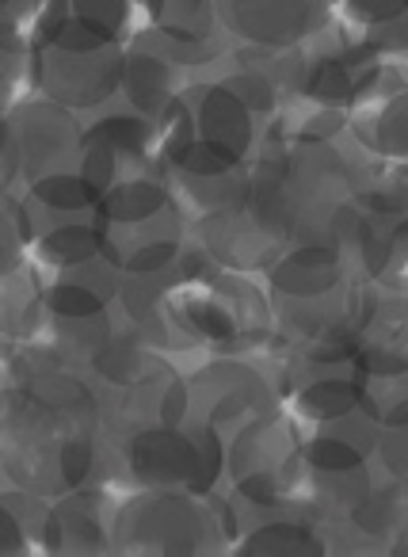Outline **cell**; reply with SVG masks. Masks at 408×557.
I'll return each mask as SVG.
<instances>
[{
  "label": "cell",
  "mask_w": 408,
  "mask_h": 557,
  "mask_svg": "<svg viewBox=\"0 0 408 557\" xmlns=\"http://www.w3.org/2000/svg\"><path fill=\"white\" fill-rule=\"evenodd\" d=\"M248 210L283 248L336 245L355 207L351 157L336 141H275L263 134L248 161Z\"/></svg>",
  "instance_id": "6da1fadb"
},
{
  "label": "cell",
  "mask_w": 408,
  "mask_h": 557,
  "mask_svg": "<svg viewBox=\"0 0 408 557\" xmlns=\"http://www.w3.org/2000/svg\"><path fill=\"white\" fill-rule=\"evenodd\" d=\"M100 435L39 409L20 386L0 389V473L39 500H62L92 485Z\"/></svg>",
  "instance_id": "7a4b0ae2"
},
{
  "label": "cell",
  "mask_w": 408,
  "mask_h": 557,
  "mask_svg": "<svg viewBox=\"0 0 408 557\" xmlns=\"http://www.w3.org/2000/svg\"><path fill=\"white\" fill-rule=\"evenodd\" d=\"M169 176H218L245 169L260 149V119L218 81H187L157 119Z\"/></svg>",
  "instance_id": "3957f363"
},
{
  "label": "cell",
  "mask_w": 408,
  "mask_h": 557,
  "mask_svg": "<svg viewBox=\"0 0 408 557\" xmlns=\"http://www.w3.org/2000/svg\"><path fill=\"white\" fill-rule=\"evenodd\" d=\"M172 318L191 348H207L218 356H245L275 336L268 290H260L240 271L225 268H210L202 275L180 271L172 287Z\"/></svg>",
  "instance_id": "277c9868"
},
{
  "label": "cell",
  "mask_w": 408,
  "mask_h": 557,
  "mask_svg": "<svg viewBox=\"0 0 408 557\" xmlns=\"http://www.w3.org/2000/svg\"><path fill=\"white\" fill-rule=\"evenodd\" d=\"M355 278L336 245L283 248L268 268V298L275 313V333L290 344L339 336L351 302Z\"/></svg>",
  "instance_id": "5b68a950"
},
{
  "label": "cell",
  "mask_w": 408,
  "mask_h": 557,
  "mask_svg": "<svg viewBox=\"0 0 408 557\" xmlns=\"http://www.w3.org/2000/svg\"><path fill=\"white\" fill-rule=\"evenodd\" d=\"M123 458V473L131 493H176L191 500H207L225 478V435L199 420H184L176 428L131 435L115 443Z\"/></svg>",
  "instance_id": "8992f818"
},
{
  "label": "cell",
  "mask_w": 408,
  "mask_h": 557,
  "mask_svg": "<svg viewBox=\"0 0 408 557\" xmlns=\"http://www.w3.org/2000/svg\"><path fill=\"white\" fill-rule=\"evenodd\" d=\"M126 42L96 35L77 20L32 47V88L70 111H103L119 100Z\"/></svg>",
  "instance_id": "52a82bcc"
},
{
  "label": "cell",
  "mask_w": 408,
  "mask_h": 557,
  "mask_svg": "<svg viewBox=\"0 0 408 557\" xmlns=\"http://www.w3.org/2000/svg\"><path fill=\"white\" fill-rule=\"evenodd\" d=\"M301 466V432L283 409L252 420L225 440L230 493L252 508L290 511V488Z\"/></svg>",
  "instance_id": "ba28073f"
},
{
  "label": "cell",
  "mask_w": 408,
  "mask_h": 557,
  "mask_svg": "<svg viewBox=\"0 0 408 557\" xmlns=\"http://www.w3.org/2000/svg\"><path fill=\"white\" fill-rule=\"evenodd\" d=\"M81 180L92 191L96 207L111 191L138 180H169V164L161 153L157 123L134 115L131 108L115 103L103 108L92 123L85 126L81 141Z\"/></svg>",
  "instance_id": "9c48e42d"
},
{
  "label": "cell",
  "mask_w": 408,
  "mask_h": 557,
  "mask_svg": "<svg viewBox=\"0 0 408 557\" xmlns=\"http://www.w3.org/2000/svg\"><path fill=\"white\" fill-rule=\"evenodd\" d=\"M202 534H207L202 500L138 488L115 504L108 557H199Z\"/></svg>",
  "instance_id": "30bf717a"
},
{
  "label": "cell",
  "mask_w": 408,
  "mask_h": 557,
  "mask_svg": "<svg viewBox=\"0 0 408 557\" xmlns=\"http://www.w3.org/2000/svg\"><path fill=\"white\" fill-rule=\"evenodd\" d=\"M187 397H191V417L187 420L214 428L225 440L252 420L279 412L275 379H268L245 356H214L195 374H187Z\"/></svg>",
  "instance_id": "8fae6325"
},
{
  "label": "cell",
  "mask_w": 408,
  "mask_h": 557,
  "mask_svg": "<svg viewBox=\"0 0 408 557\" xmlns=\"http://www.w3.org/2000/svg\"><path fill=\"white\" fill-rule=\"evenodd\" d=\"M385 62L370 58L362 47H355L344 32L324 27L317 39H309L298 50V73H294L290 96L298 103L332 108L351 115L382 81Z\"/></svg>",
  "instance_id": "7c38bea8"
},
{
  "label": "cell",
  "mask_w": 408,
  "mask_h": 557,
  "mask_svg": "<svg viewBox=\"0 0 408 557\" xmlns=\"http://www.w3.org/2000/svg\"><path fill=\"white\" fill-rule=\"evenodd\" d=\"M12 138L20 157V184L32 187L50 176H73L81 172V141L85 123L77 111L50 103L42 96H24L9 111Z\"/></svg>",
  "instance_id": "4fadbf2b"
},
{
  "label": "cell",
  "mask_w": 408,
  "mask_h": 557,
  "mask_svg": "<svg viewBox=\"0 0 408 557\" xmlns=\"http://www.w3.org/2000/svg\"><path fill=\"white\" fill-rule=\"evenodd\" d=\"M96 233H100V256L123 278H146L176 268L191 240V225L176 202L141 222H96Z\"/></svg>",
  "instance_id": "5bb4252c"
},
{
  "label": "cell",
  "mask_w": 408,
  "mask_h": 557,
  "mask_svg": "<svg viewBox=\"0 0 408 557\" xmlns=\"http://www.w3.org/2000/svg\"><path fill=\"white\" fill-rule=\"evenodd\" d=\"M336 0H218V20L233 42L290 50L329 27Z\"/></svg>",
  "instance_id": "9a60e30c"
},
{
  "label": "cell",
  "mask_w": 408,
  "mask_h": 557,
  "mask_svg": "<svg viewBox=\"0 0 408 557\" xmlns=\"http://www.w3.org/2000/svg\"><path fill=\"white\" fill-rule=\"evenodd\" d=\"M103 394V440L126 443L131 435L153 432V428H176L191 417L187 379L176 367H161L146 382L126 389H100Z\"/></svg>",
  "instance_id": "2e32d148"
},
{
  "label": "cell",
  "mask_w": 408,
  "mask_h": 557,
  "mask_svg": "<svg viewBox=\"0 0 408 557\" xmlns=\"http://www.w3.org/2000/svg\"><path fill=\"white\" fill-rule=\"evenodd\" d=\"M115 496L100 488H81L50 500L39 531V557H108Z\"/></svg>",
  "instance_id": "e0dca14e"
},
{
  "label": "cell",
  "mask_w": 408,
  "mask_h": 557,
  "mask_svg": "<svg viewBox=\"0 0 408 557\" xmlns=\"http://www.w3.org/2000/svg\"><path fill=\"white\" fill-rule=\"evenodd\" d=\"M184 88H187L184 65L172 62V54L161 47V39L149 27H141L126 42V54H123V85H119L123 108H131L134 115L157 123L176 103V96Z\"/></svg>",
  "instance_id": "ac0fdd59"
},
{
  "label": "cell",
  "mask_w": 408,
  "mask_h": 557,
  "mask_svg": "<svg viewBox=\"0 0 408 557\" xmlns=\"http://www.w3.org/2000/svg\"><path fill=\"white\" fill-rule=\"evenodd\" d=\"M191 240L225 271H268L279 260L283 245L271 237L260 225V218L248 207L240 210H222V214H210L202 222L191 225Z\"/></svg>",
  "instance_id": "d6986e66"
},
{
  "label": "cell",
  "mask_w": 408,
  "mask_h": 557,
  "mask_svg": "<svg viewBox=\"0 0 408 557\" xmlns=\"http://www.w3.org/2000/svg\"><path fill=\"white\" fill-rule=\"evenodd\" d=\"M408 237V218L378 214L355 202L347 218L339 222L336 248L344 256L355 283H385V275L397 263V252Z\"/></svg>",
  "instance_id": "ffe728a7"
},
{
  "label": "cell",
  "mask_w": 408,
  "mask_h": 557,
  "mask_svg": "<svg viewBox=\"0 0 408 557\" xmlns=\"http://www.w3.org/2000/svg\"><path fill=\"white\" fill-rule=\"evenodd\" d=\"M180 278V260L176 268L161 271V275H146V278H123V290H119L115 313L134 336L149 344L161 356L172 351H195L187 344V336L180 333L176 318H172V287Z\"/></svg>",
  "instance_id": "44dd1931"
},
{
  "label": "cell",
  "mask_w": 408,
  "mask_h": 557,
  "mask_svg": "<svg viewBox=\"0 0 408 557\" xmlns=\"http://www.w3.org/2000/svg\"><path fill=\"white\" fill-rule=\"evenodd\" d=\"M123 275L103 256L42 275V306L50 321H96L115 313Z\"/></svg>",
  "instance_id": "7402d4cb"
},
{
  "label": "cell",
  "mask_w": 408,
  "mask_h": 557,
  "mask_svg": "<svg viewBox=\"0 0 408 557\" xmlns=\"http://www.w3.org/2000/svg\"><path fill=\"white\" fill-rule=\"evenodd\" d=\"M355 141L385 164H408V85H393V65H385L374 92L347 119Z\"/></svg>",
  "instance_id": "603a6c76"
},
{
  "label": "cell",
  "mask_w": 408,
  "mask_h": 557,
  "mask_svg": "<svg viewBox=\"0 0 408 557\" xmlns=\"http://www.w3.org/2000/svg\"><path fill=\"white\" fill-rule=\"evenodd\" d=\"M378 440L382 428L359 409L351 417L301 432V462L321 473H351L370 466V458L378 455Z\"/></svg>",
  "instance_id": "cb8c5ba5"
},
{
  "label": "cell",
  "mask_w": 408,
  "mask_h": 557,
  "mask_svg": "<svg viewBox=\"0 0 408 557\" xmlns=\"http://www.w3.org/2000/svg\"><path fill=\"white\" fill-rule=\"evenodd\" d=\"M370 488H374L370 466L351 470V473H321V470L301 466L298 481H294V488H290V511L324 531V527H332V523H344V519L367 500Z\"/></svg>",
  "instance_id": "d4e9b609"
},
{
  "label": "cell",
  "mask_w": 408,
  "mask_h": 557,
  "mask_svg": "<svg viewBox=\"0 0 408 557\" xmlns=\"http://www.w3.org/2000/svg\"><path fill=\"white\" fill-rule=\"evenodd\" d=\"M16 386L32 397L39 409L70 420L92 435H103V394L88 374L81 371H24Z\"/></svg>",
  "instance_id": "484cf974"
},
{
  "label": "cell",
  "mask_w": 408,
  "mask_h": 557,
  "mask_svg": "<svg viewBox=\"0 0 408 557\" xmlns=\"http://www.w3.org/2000/svg\"><path fill=\"white\" fill-rule=\"evenodd\" d=\"M16 202H20V218H24L27 245H32L39 233L58 230V225L96 222V199L85 187V180H81V172L39 180V184L24 187V195H20Z\"/></svg>",
  "instance_id": "4316f807"
},
{
  "label": "cell",
  "mask_w": 408,
  "mask_h": 557,
  "mask_svg": "<svg viewBox=\"0 0 408 557\" xmlns=\"http://www.w3.org/2000/svg\"><path fill=\"white\" fill-rule=\"evenodd\" d=\"M233 557H329L324 531L301 516H268L237 534Z\"/></svg>",
  "instance_id": "83f0119b"
},
{
  "label": "cell",
  "mask_w": 408,
  "mask_h": 557,
  "mask_svg": "<svg viewBox=\"0 0 408 557\" xmlns=\"http://www.w3.org/2000/svg\"><path fill=\"white\" fill-rule=\"evenodd\" d=\"M161 367H169V359H164L161 351L149 348L141 336H134L131 329L119 321L115 333L108 336V344H103V348L96 351L92 363H88V379H92L100 389H126V386L146 382L149 374H157Z\"/></svg>",
  "instance_id": "f1b7e54d"
},
{
  "label": "cell",
  "mask_w": 408,
  "mask_h": 557,
  "mask_svg": "<svg viewBox=\"0 0 408 557\" xmlns=\"http://www.w3.org/2000/svg\"><path fill=\"white\" fill-rule=\"evenodd\" d=\"M47 325V306H42V278L32 263H20L16 271L0 275V341L27 344Z\"/></svg>",
  "instance_id": "f546056e"
},
{
  "label": "cell",
  "mask_w": 408,
  "mask_h": 557,
  "mask_svg": "<svg viewBox=\"0 0 408 557\" xmlns=\"http://www.w3.org/2000/svg\"><path fill=\"white\" fill-rule=\"evenodd\" d=\"M146 27L164 42H187V47L225 39L218 0H146Z\"/></svg>",
  "instance_id": "4dcf8cb0"
},
{
  "label": "cell",
  "mask_w": 408,
  "mask_h": 557,
  "mask_svg": "<svg viewBox=\"0 0 408 557\" xmlns=\"http://www.w3.org/2000/svg\"><path fill=\"white\" fill-rule=\"evenodd\" d=\"M100 256V233H96V222H70L58 225V230H47L27 245V263L42 275H54V271L77 268V263H88Z\"/></svg>",
  "instance_id": "1f68e13d"
},
{
  "label": "cell",
  "mask_w": 408,
  "mask_h": 557,
  "mask_svg": "<svg viewBox=\"0 0 408 557\" xmlns=\"http://www.w3.org/2000/svg\"><path fill=\"white\" fill-rule=\"evenodd\" d=\"M47 508V500L20 493V488L0 493V557H39V531Z\"/></svg>",
  "instance_id": "d6a6232c"
},
{
  "label": "cell",
  "mask_w": 408,
  "mask_h": 557,
  "mask_svg": "<svg viewBox=\"0 0 408 557\" xmlns=\"http://www.w3.org/2000/svg\"><path fill=\"white\" fill-rule=\"evenodd\" d=\"M138 16H146V0H70V20L115 42H131L141 32Z\"/></svg>",
  "instance_id": "836d02e7"
},
{
  "label": "cell",
  "mask_w": 408,
  "mask_h": 557,
  "mask_svg": "<svg viewBox=\"0 0 408 557\" xmlns=\"http://www.w3.org/2000/svg\"><path fill=\"white\" fill-rule=\"evenodd\" d=\"M169 202H172L169 180H138V184H126L119 191H111L108 199H100L96 222H141V218L164 210Z\"/></svg>",
  "instance_id": "e575fe53"
},
{
  "label": "cell",
  "mask_w": 408,
  "mask_h": 557,
  "mask_svg": "<svg viewBox=\"0 0 408 557\" xmlns=\"http://www.w3.org/2000/svg\"><path fill=\"white\" fill-rule=\"evenodd\" d=\"M32 85V42L12 20H0V103L16 108Z\"/></svg>",
  "instance_id": "d590c367"
},
{
  "label": "cell",
  "mask_w": 408,
  "mask_h": 557,
  "mask_svg": "<svg viewBox=\"0 0 408 557\" xmlns=\"http://www.w3.org/2000/svg\"><path fill=\"white\" fill-rule=\"evenodd\" d=\"M362 412H367L382 432H390V428H408V371L390 374V379L362 382Z\"/></svg>",
  "instance_id": "8d00e7d4"
},
{
  "label": "cell",
  "mask_w": 408,
  "mask_h": 557,
  "mask_svg": "<svg viewBox=\"0 0 408 557\" xmlns=\"http://www.w3.org/2000/svg\"><path fill=\"white\" fill-rule=\"evenodd\" d=\"M332 12L339 16V32L355 39V35H367L374 27L400 20L408 12V0H336Z\"/></svg>",
  "instance_id": "74e56055"
},
{
  "label": "cell",
  "mask_w": 408,
  "mask_h": 557,
  "mask_svg": "<svg viewBox=\"0 0 408 557\" xmlns=\"http://www.w3.org/2000/svg\"><path fill=\"white\" fill-rule=\"evenodd\" d=\"M20 263H27L24 218H20V202L12 195H4L0 199V275L16 271Z\"/></svg>",
  "instance_id": "f35d334b"
},
{
  "label": "cell",
  "mask_w": 408,
  "mask_h": 557,
  "mask_svg": "<svg viewBox=\"0 0 408 557\" xmlns=\"http://www.w3.org/2000/svg\"><path fill=\"white\" fill-rule=\"evenodd\" d=\"M20 184V157H16V138H12L9 108L0 103V199L12 195V187Z\"/></svg>",
  "instance_id": "ab89813d"
},
{
  "label": "cell",
  "mask_w": 408,
  "mask_h": 557,
  "mask_svg": "<svg viewBox=\"0 0 408 557\" xmlns=\"http://www.w3.org/2000/svg\"><path fill=\"white\" fill-rule=\"evenodd\" d=\"M16 386V348L0 341V389Z\"/></svg>",
  "instance_id": "60d3db41"
},
{
  "label": "cell",
  "mask_w": 408,
  "mask_h": 557,
  "mask_svg": "<svg viewBox=\"0 0 408 557\" xmlns=\"http://www.w3.org/2000/svg\"><path fill=\"white\" fill-rule=\"evenodd\" d=\"M27 9H32V0H0V20H12V24L20 27Z\"/></svg>",
  "instance_id": "b9f144b4"
},
{
  "label": "cell",
  "mask_w": 408,
  "mask_h": 557,
  "mask_svg": "<svg viewBox=\"0 0 408 557\" xmlns=\"http://www.w3.org/2000/svg\"><path fill=\"white\" fill-rule=\"evenodd\" d=\"M385 557H390V554H385Z\"/></svg>",
  "instance_id": "7bdbcfd3"
}]
</instances>
